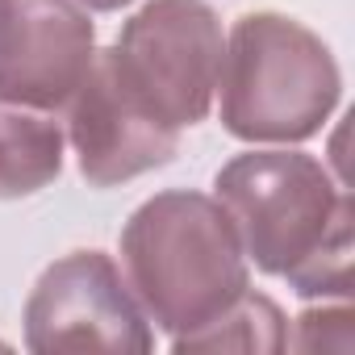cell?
Wrapping results in <instances>:
<instances>
[{"label": "cell", "instance_id": "obj_3", "mask_svg": "<svg viewBox=\"0 0 355 355\" xmlns=\"http://www.w3.org/2000/svg\"><path fill=\"white\" fill-rule=\"evenodd\" d=\"M330 46L293 17L247 13L222 51V125L243 142H305L338 105Z\"/></svg>", "mask_w": 355, "mask_h": 355}, {"label": "cell", "instance_id": "obj_12", "mask_svg": "<svg viewBox=\"0 0 355 355\" xmlns=\"http://www.w3.org/2000/svg\"><path fill=\"white\" fill-rule=\"evenodd\" d=\"M0 347H5V343H0Z\"/></svg>", "mask_w": 355, "mask_h": 355}, {"label": "cell", "instance_id": "obj_2", "mask_svg": "<svg viewBox=\"0 0 355 355\" xmlns=\"http://www.w3.org/2000/svg\"><path fill=\"white\" fill-rule=\"evenodd\" d=\"M125 284L146 322L189 334L247 293V251L226 209L205 193H159L121 230Z\"/></svg>", "mask_w": 355, "mask_h": 355}, {"label": "cell", "instance_id": "obj_5", "mask_svg": "<svg viewBox=\"0 0 355 355\" xmlns=\"http://www.w3.org/2000/svg\"><path fill=\"white\" fill-rule=\"evenodd\" d=\"M26 347L38 355H146L155 334L117 263L76 251L38 276L26 301Z\"/></svg>", "mask_w": 355, "mask_h": 355}, {"label": "cell", "instance_id": "obj_7", "mask_svg": "<svg viewBox=\"0 0 355 355\" xmlns=\"http://www.w3.org/2000/svg\"><path fill=\"white\" fill-rule=\"evenodd\" d=\"M92 55L96 34L80 0H0V101L63 109Z\"/></svg>", "mask_w": 355, "mask_h": 355}, {"label": "cell", "instance_id": "obj_8", "mask_svg": "<svg viewBox=\"0 0 355 355\" xmlns=\"http://www.w3.org/2000/svg\"><path fill=\"white\" fill-rule=\"evenodd\" d=\"M63 171V130L46 109L0 101V201L42 193Z\"/></svg>", "mask_w": 355, "mask_h": 355}, {"label": "cell", "instance_id": "obj_1", "mask_svg": "<svg viewBox=\"0 0 355 355\" xmlns=\"http://www.w3.org/2000/svg\"><path fill=\"white\" fill-rule=\"evenodd\" d=\"M218 205L259 272L301 297H351V197L301 150H251L218 171Z\"/></svg>", "mask_w": 355, "mask_h": 355}, {"label": "cell", "instance_id": "obj_11", "mask_svg": "<svg viewBox=\"0 0 355 355\" xmlns=\"http://www.w3.org/2000/svg\"><path fill=\"white\" fill-rule=\"evenodd\" d=\"M84 9H92V13H113V9H121V5H130V0H80Z\"/></svg>", "mask_w": 355, "mask_h": 355}, {"label": "cell", "instance_id": "obj_10", "mask_svg": "<svg viewBox=\"0 0 355 355\" xmlns=\"http://www.w3.org/2000/svg\"><path fill=\"white\" fill-rule=\"evenodd\" d=\"M355 313L347 301L330 309H309L297 318V334H288V347L297 351H351L355 347Z\"/></svg>", "mask_w": 355, "mask_h": 355}, {"label": "cell", "instance_id": "obj_6", "mask_svg": "<svg viewBox=\"0 0 355 355\" xmlns=\"http://www.w3.org/2000/svg\"><path fill=\"white\" fill-rule=\"evenodd\" d=\"M67 138L92 189L125 184L142 171L171 163L180 150V130L163 125L134 101L109 51L92 55V67L67 101Z\"/></svg>", "mask_w": 355, "mask_h": 355}, {"label": "cell", "instance_id": "obj_4", "mask_svg": "<svg viewBox=\"0 0 355 355\" xmlns=\"http://www.w3.org/2000/svg\"><path fill=\"white\" fill-rule=\"evenodd\" d=\"M222 51V21L205 0H150L125 21L109 59L150 117L184 130L214 105Z\"/></svg>", "mask_w": 355, "mask_h": 355}, {"label": "cell", "instance_id": "obj_9", "mask_svg": "<svg viewBox=\"0 0 355 355\" xmlns=\"http://www.w3.org/2000/svg\"><path fill=\"white\" fill-rule=\"evenodd\" d=\"M175 351H255V355H272L288 347V322L280 313V305L263 293H243L234 305H226L218 318H209L205 326L175 334L171 338Z\"/></svg>", "mask_w": 355, "mask_h": 355}]
</instances>
